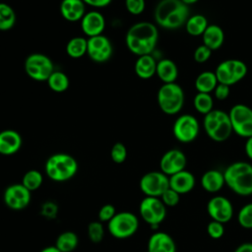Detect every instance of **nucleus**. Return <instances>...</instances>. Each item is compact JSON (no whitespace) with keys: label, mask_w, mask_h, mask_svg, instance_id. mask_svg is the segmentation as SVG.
Wrapping results in <instances>:
<instances>
[{"label":"nucleus","mask_w":252,"mask_h":252,"mask_svg":"<svg viewBox=\"0 0 252 252\" xmlns=\"http://www.w3.org/2000/svg\"><path fill=\"white\" fill-rule=\"evenodd\" d=\"M158 39V28L150 22H139L130 27L125 43L130 52L142 56L152 54Z\"/></svg>","instance_id":"1"},{"label":"nucleus","mask_w":252,"mask_h":252,"mask_svg":"<svg viewBox=\"0 0 252 252\" xmlns=\"http://www.w3.org/2000/svg\"><path fill=\"white\" fill-rule=\"evenodd\" d=\"M156 23L166 30H176L189 18V6L181 0H160L154 13Z\"/></svg>","instance_id":"2"},{"label":"nucleus","mask_w":252,"mask_h":252,"mask_svg":"<svg viewBox=\"0 0 252 252\" xmlns=\"http://www.w3.org/2000/svg\"><path fill=\"white\" fill-rule=\"evenodd\" d=\"M225 185L239 196L252 195V164L246 161L230 163L223 171Z\"/></svg>","instance_id":"3"},{"label":"nucleus","mask_w":252,"mask_h":252,"mask_svg":"<svg viewBox=\"0 0 252 252\" xmlns=\"http://www.w3.org/2000/svg\"><path fill=\"white\" fill-rule=\"evenodd\" d=\"M44 170L48 178L51 180L63 182L75 176L78 170V162L71 155L58 153L47 158Z\"/></svg>","instance_id":"4"},{"label":"nucleus","mask_w":252,"mask_h":252,"mask_svg":"<svg viewBox=\"0 0 252 252\" xmlns=\"http://www.w3.org/2000/svg\"><path fill=\"white\" fill-rule=\"evenodd\" d=\"M183 89L176 83L163 84L158 91L157 100L160 110L168 115L178 113L184 104Z\"/></svg>","instance_id":"5"},{"label":"nucleus","mask_w":252,"mask_h":252,"mask_svg":"<svg viewBox=\"0 0 252 252\" xmlns=\"http://www.w3.org/2000/svg\"><path fill=\"white\" fill-rule=\"evenodd\" d=\"M109 233L118 239L129 238L139 228V220L131 212H119L107 222Z\"/></svg>","instance_id":"6"},{"label":"nucleus","mask_w":252,"mask_h":252,"mask_svg":"<svg viewBox=\"0 0 252 252\" xmlns=\"http://www.w3.org/2000/svg\"><path fill=\"white\" fill-rule=\"evenodd\" d=\"M25 71L27 75L38 82L47 81L54 71L52 60L42 53H32L25 60Z\"/></svg>","instance_id":"7"},{"label":"nucleus","mask_w":252,"mask_h":252,"mask_svg":"<svg viewBox=\"0 0 252 252\" xmlns=\"http://www.w3.org/2000/svg\"><path fill=\"white\" fill-rule=\"evenodd\" d=\"M228 116L231 122L232 130L242 138L252 137V108L243 103L234 104Z\"/></svg>","instance_id":"8"},{"label":"nucleus","mask_w":252,"mask_h":252,"mask_svg":"<svg viewBox=\"0 0 252 252\" xmlns=\"http://www.w3.org/2000/svg\"><path fill=\"white\" fill-rule=\"evenodd\" d=\"M143 220L151 226H158L166 217V207L158 197H145L139 206Z\"/></svg>","instance_id":"9"},{"label":"nucleus","mask_w":252,"mask_h":252,"mask_svg":"<svg viewBox=\"0 0 252 252\" xmlns=\"http://www.w3.org/2000/svg\"><path fill=\"white\" fill-rule=\"evenodd\" d=\"M200 125L197 118L191 114H182L178 116L173 124L172 132L180 143H191L199 135Z\"/></svg>","instance_id":"10"},{"label":"nucleus","mask_w":252,"mask_h":252,"mask_svg":"<svg viewBox=\"0 0 252 252\" xmlns=\"http://www.w3.org/2000/svg\"><path fill=\"white\" fill-rule=\"evenodd\" d=\"M141 191L147 197H160L169 188V176L159 171H150L142 176L139 183Z\"/></svg>","instance_id":"11"},{"label":"nucleus","mask_w":252,"mask_h":252,"mask_svg":"<svg viewBox=\"0 0 252 252\" xmlns=\"http://www.w3.org/2000/svg\"><path fill=\"white\" fill-rule=\"evenodd\" d=\"M31 191L28 190L22 183H16L8 186L3 193L5 205L15 211L23 210L30 205Z\"/></svg>","instance_id":"12"},{"label":"nucleus","mask_w":252,"mask_h":252,"mask_svg":"<svg viewBox=\"0 0 252 252\" xmlns=\"http://www.w3.org/2000/svg\"><path fill=\"white\" fill-rule=\"evenodd\" d=\"M207 212L213 220L224 224L233 217V206L226 197L217 195L209 200Z\"/></svg>","instance_id":"13"},{"label":"nucleus","mask_w":252,"mask_h":252,"mask_svg":"<svg viewBox=\"0 0 252 252\" xmlns=\"http://www.w3.org/2000/svg\"><path fill=\"white\" fill-rule=\"evenodd\" d=\"M112 52V44L105 35L99 34L88 38L87 54L93 61L103 63L111 57Z\"/></svg>","instance_id":"14"},{"label":"nucleus","mask_w":252,"mask_h":252,"mask_svg":"<svg viewBox=\"0 0 252 252\" xmlns=\"http://www.w3.org/2000/svg\"><path fill=\"white\" fill-rule=\"evenodd\" d=\"M186 163L187 158L184 153L178 149H171L162 155L159 160V168L161 172L170 176L184 170Z\"/></svg>","instance_id":"15"},{"label":"nucleus","mask_w":252,"mask_h":252,"mask_svg":"<svg viewBox=\"0 0 252 252\" xmlns=\"http://www.w3.org/2000/svg\"><path fill=\"white\" fill-rule=\"evenodd\" d=\"M105 28V19L97 11H91L84 15L81 20V29L89 37L102 34Z\"/></svg>","instance_id":"16"},{"label":"nucleus","mask_w":252,"mask_h":252,"mask_svg":"<svg viewBox=\"0 0 252 252\" xmlns=\"http://www.w3.org/2000/svg\"><path fill=\"white\" fill-rule=\"evenodd\" d=\"M22 136L19 132L6 129L0 132V154L11 156L16 154L22 147Z\"/></svg>","instance_id":"17"},{"label":"nucleus","mask_w":252,"mask_h":252,"mask_svg":"<svg viewBox=\"0 0 252 252\" xmlns=\"http://www.w3.org/2000/svg\"><path fill=\"white\" fill-rule=\"evenodd\" d=\"M147 252H176V244L168 233L157 231L149 238Z\"/></svg>","instance_id":"18"},{"label":"nucleus","mask_w":252,"mask_h":252,"mask_svg":"<svg viewBox=\"0 0 252 252\" xmlns=\"http://www.w3.org/2000/svg\"><path fill=\"white\" fill-rule=\"evenodd\" d=\"M195 176L188 170H181L169 176V188L173 189L180 195L187 194L195 187Z\"/></svg>","instance_id":"19"},{"label":"nucleus","mask_w":252,"mask_h":252,"mask_svg":"<svg viewBox=\"0 0 252 252\" xmlns=\"http://www.w3.org/2000/svg\"><path fill=\"white\" fill-rule=\"evenodd\" d=\"M59 10L61 16L68 22L81 21L86 14L83 0H62Z\"/></svg>","instance_id":"20"},{"label":"nucleus","mask_w":252,"mask_h":252,"mask_svg":"<svg viewBox=\"0 0 252 252\" xmlns=\"http://www.w3.org/2000/svg\"><path fill=\"white\" fill-rule=\"evenodd\" d=\"M202 188L209 193H217L225 184L223 172L218 169H210L203 173L200 180Z\"/></svg>","instance_id":"21"},{"label":"nucleus","mask_w":252,"mask_h":252,"mask_svg":"<svg viewBox=\"0 0 252 252\" xmlns=\"http://www.w3.org/2000/svg\"><path fill=\"white\" fill-rule=\"evenodd\" d=\"M157 63L158 62L152 56V54L139 56L134 65L136 75L144 80L152 78L154 75H156Z\"/></svg>","instance_id":"22"},{"label":"nucleus","mask_w":252,"mask_h":252,"mask_svg":"<svg viewBox=\"0 0 252 252\" xmlns=\"http://www.w3.org/2000/svg\"><path fill=\"white\" fill-rule=\"evenodd\" d=\"M203 44L209 47L212 51L219 49L224 40V32L218 25H209L202 34Z\"/></svg>","instance_id":"23"},{"label":"nucleus","mask_w":252,"mask_h":252,"mask_svg":"<svg viewBox=\"0 0 252 252\" xmlns=\"http://www.w3.org/2000/svg\"><path fill=\"white\" fill-rule=\"evenodd\" d=\"M156 75L163 84L175 83L178 76V68L172 60L164 58L157 63Z\"/></svg>","instance_id":"24"},{"label":"nucleus","mask_w":252,"mask_h":252,"mask_svg":"<svg viewBox=\"0 0 252 252\" xmlns=\"http://www.w3.org/2000/svg\"><path fill=\"white\" fill-rule=\"evenodd\" d=\"M219 84L215 72L204 71L200 73L195 80V88L198 93L211 94Z\"/></svg>","instance_id":"25"},{"label":"nucleus","mask_w":252,"mask_h":252,"mask_svg":"<svg viewBox=\"0 0 252 252\" xmlns=\"http://www.w3.org/2000/svg\"><path fill=\"white\" fill-rule=\"evenodd\" d=\"M208 26H209L208 20L202 14H196V15L190 16L187 22L185 23L186 32L193 36L202 35Z\"/></svg>","instance_id":"26"},{"label":"nucleus","mask_w":252,"mask_h":252,"mask_svg":"<svg viewBox=\"0 0 252 252\" xmlns=\"http://www.w3.org/2000/svg\"><path fill=\"white\" fill-rule=\"evenodd\" d=\"M233 132L232 130V126H231V122L228 116V113H224L222 118L220 119L219 125L217 126V128L215 129V131L209 136L210 139H212L215 142H224L226 141L231 133Z\"/></svg>","instance_id":"27"},{"label":"nucleus","mask_w":252,"mask_h":252,"mask_svg":"<svg viewBox=\"0 0 252 252\" xmlns=\"http://www.w3.org/2000/svg\"><path fill=\"white\" fill-rule=\"evenodd\" d=\"M88 39L83 36L72 37L66 44V53L71 58H81L87 54Z\"/></svg>","instance_id":"28"},{"label":"nucleus","mask_w":252,"mask_h":252,"mask_svg":"<svg viewBox=\"0 0 252 252\" xmlns=\"http://www.w3.org/2000/svg\"><path fill=\"white\" fill-rule=\"evenodd\" d=\"M79 239L75 232L64 231L60 233L55 241V246L61 252H72L78 246Z\"/></svg>","instance_id":"29"},{"label":"nucleus","mask_w":252,"mask_h":252,"mask_svg":"<svg viewBox=\"0 0 252 252\" xmlns=\"http://www.w3.org/2000/svg\"><path fill=\"white\" fill-rule=\"evenodd\" d=\"M46 82L49 89L55 93H64L70 84L68 76L61 71H53Z\"/></svg>","instance_id":"30"},{"label":"nucleus","mask_w":252,"mask_h":252,"mask_svg":"<svg viewBox=\"0 0 252 252\" xmlns=\"http://www.w3.org/2000/svg\"><path fill=\"white\" fill-rule=\"evenodd\" d=\"M16 23V13L7 3H0V31L11 30Z\"/></svg>","instance_id":"31"},{"label":"nucleus","mask_w":252,"mask_h":252,"mask_svg":"<svg viewBox=\"0 0 252 252\" xmlns=\"http://www.w3.org/2000/svg\"><path fill=\"white\" fill-rule=\"evenodd\" d=\"M194 108L201 114H207L212 111L214 108V100L210 94L197 93L193 99Z\"/></svg>","instance_id":"32"},{"label":"nucleus","mask_w":252,"mask_h":252,"mask_svg":"<svg viewBox=\"0 0 252 252\" xmlns=\"http://www.w3.org/2000/svg\"><path fill=\"white\" fill-rule=\"evenodd\" d=\"M43 182V177L40 171L36 169H31L28 170L23 178H22V184L31 192L37 190Z\"/></svg>","instance_id":"33"},{"label":"nucleus","mask_w":252,"mask_h":252,"mask_svg":"<svg viewBox=\"0 0 252 252\" xmlns=\"http://www.w3.org/2000/svg\"><path fill=\"white\" fill-rule=\"evenodd\" d=\"M224 113L225 112L222 110L213 109L209 113L205 114L203 124H204V128H205V131L208 136H210L215 131V129L219 125V123Z\"/></svg>","instance_id":"34"},{"label":"nucleus","mask_w":252,"mask_h":252,"mask_svg":"<svg viewBox=\"0 0 252 252\" xmlns=\"http://www.w3.org/2000/svg\"><path fill=\"white\" fill-rule=\"evenodd\" d=\"M226 63L230 70L231 76L236 83L241 81L247 74V66L246 64L239 59H227Z\"/></svg>","instance_id":"35"},{"label":"nucleus","mask_w":252,"mask_h":252,"mask_svg":"<svg viewBox=\"0 0 252 252\" xmlns=\"http://www.w3.org/2000/svg\"><path fill=\"white\" fill-rule=\"evenodd\" d=\"M215 74H216V77L218 79V82L220 83V84H224V85H227V86H232L235 84L232 76H231V73H230V70L228 68V65L226 63V60L220 62L216 71H215Z\"/></svg>","instance_id":"36"},{"label":"nucleus","mask_w":252,"mask_h":252,"mask_svg":"<svg viewBox=\"0 0 252 252\" xmlns=\"http://www.w3.org/2000/svg\"><path fill=\"white\" fill-rule=\"evenodd\" d=\"M239 225L245 229H252V202L245 204L237 214Z\"/></svg>","instance_id":"37"},{"label":"nucleus","mask_w":252,"mask_h":252,"mask_svg":"<svg viewBox=\"0 0 252 252\" xmlns=\"http://www.w3.org/2000/svg\"><path fill=\"white\" fill-rule=\"evenodd\" d=\"M89 239L94 243H99L104 236V228L99 220L92 221L88 225Z\"/></svg>","instance_id":"38"},{"label":"nucleus","mask_w":252,"mask_h":252,"mask_svg":"<svg viewBox=\"0 0 252 252\" xmlns=\"http://www.w3.org/2000/svg\"><path fill=\"white\" fill-rule=\"evenodd\" d=\"M110 158L115 163H122L127 158V149L124 144L117 142L110 150Z\"/></svg>","instance_id":"39"},{"label":"nucleus","mask_w":252,"mask_h":252,"mask_svg":"<svg viewBox=\"0 0 252 252\" xmlns=\"http://www.w3.org/2000/svg\"><path fill=\"white\" fill-rule=\"evenodd\" d=\"M165 207H175L180 202V194L171 188H168L159 197Z\"/></svg>","instance_id":"40"},{"label":"nucleus","mask_w":252,"mask_h":252,"mask_svg":"<svg viewBox=\"0 0 252 252\" xmlns=\"http://www.w3.org/2000/svg\"><path fill=\"white\" fill-rule=\"evenodd\" d=\"M207 232L209 236L213 239H220L223 236L224 226L223 223L217 220H211L207 225Z\"/></svg>","instance_id":"41"},{"label":"nucleus","mask_w":252,"mask_h":252,"mask_svg":"<svg viewBox=\"0 0 252 252\" xmlns=\"http://www.w3.org/2000/svg\"><path fill=\"white\" fill-rule=\"evenodd\" d=\"M125 7L132 15H140L146 8L145 0H125Z\"/></svg>","instance_id":"42"},{"label":"nucleus","mask_w":252,"mask_h":252,"mask_svg":"<svg viewBox=\"0 0 252 252\" xmlns=\"http://www.w3.org/2000/svg\"><path fill=\"white\" fill-rule=\"evenodd\" d=\"M116 214V209L111 204L103 205L97 214V218L100 222H108Z\"/></svg>","instance_id":"43"},{"label":"nucleus","mask_w":252,"mask_h":252,"mask_svg":"<svg viewBox=\"0 0 252 252\" xmlns=\"http://www.w3.org/2000/svg\"><path fill=\"white\" fill-rule=\"evenodd\" d=\"M212 50L207 47L206 45L202 44L200 46H198L195 51H194V60L197 62V63H205L206 61H208L212 55Z\"/></svg>","instance_id":"44"},{"label":"nucleus","mask_w":252,"mask_h":252,"mask_svg":"<svg viewBox=\"0 0 252 252\" xmlns=\"http://www.w3.org/2000/svg\"><path fill=\"white\" fill-rule=\"evenodd\" d=\"M230 93V89L229 86L224 85V84H220L219 83L216 87V89L214 90V94H215V97L219 100H224L227 98V96L229 95Z\"/></svg>","instance_id":"45"},{"label":"nucleus","mask_w":252,"mask_h":252,"mask_svg":"<svg viewBox=\"0 0 252 252\" xmlns=\"http://www.w3.org/2000/svg\"><path fill=\"white\" fill-rule=\"evenodd\" d=\"M41 214L46 218H54L57 214V206L52 202L42 204Z\"/></svg>","instance_id":"46"},{"label":"nucleus","mask_w":252,"mask_h":252,"mask_svg":"<svg viewBox=\"0 0 252 252\" xmlns=\"http://www.w3.org/2000/svg\"><path fill=\"white\" fill-rule=\"evenodd\" d=\"M112 0H83V2L87 5L95 8H103L111 3Z\"/></svg>","instance_id":"47"},{"label":"nucleus","mask_w":252,"mask_h":252,"mask_svg":"<svg viewBox=\"0 0 252 252\" xmlns=\"http://www.w3.org/2000/svg\"><path fill=\"white\" fill-rule=\"evenodd\" d=\"M233 252H252V242H243L239 244Z\"/></svg>","instance_id":"48"},{"label":"nucleus","mask_w":252,"mask_h":252,"mask_svg":"<svg viewBox=\"0 0 252 252\" xmlns=\"http://www.w3.org/2000/svg\"><path fill=\"white\" fill-rule=\"evenodd\" d=\"M244 151L248 158L252 160V137H249L246 139V142L244 145Z\"/></svg>","instance_id":"49"},{"label":"nucleus","mask_w":252,"mask_h":252,"mask_svg":"<svg viewBox=\"0 0 252 252\" xmlns=\"http://www.w3.org/2000/svg\"><path fill=\"white\" fill-rule=\"evenodd\" d=\"M40 252H61L55 245L54 246H48L43 248Z\"/></svg>","instance_id":"50"},{"label":"nucleus","mask_w":252,"mask_h":252,"mask_svg":"<svg viewBox=\"0 0 252 252\" xmlns=\"http://www.w3.org/2000/svg\"><path fill=\"white\" fill-rule=\"evenodd\" d=\"M184 4H186V5H191V4H195L196 2H198L199 0H181Z\"/></svg>","instance_id":"51"}]
</instances>
